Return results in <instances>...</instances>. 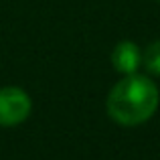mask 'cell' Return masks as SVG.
<instances>
[{
	"instance_id": "1",
	"label": "cell",
	"mask_w": 160,
	"mask_h": 160,
	"mask_svg": "<svg viewBox=\"0 0 160 160\" xmlns=\"http://www.w3.org/2000/svg\"><path fill=\"white\" fill-rule=\"evenodd\" d=\"M160 102L158 87L144 75L130 73L108 95V113L122 126H138L152 118Z\"/></svg>"
},
{
	"instance_id": "2",
	"label": "cell",
	"mask_w": 160,
	"mask_h": 160,
	"mask_svg": "<svg viewBox=\"0 0 160 160\" xmlns=\"http://www.w3.org/2000/svg\"><path fill=\"white\" fill-rule=\"evenodd\" d=\"M31 98L20 87H2L0 89V126H18L31 113Z\"/></svg>"
},
{
	"instance_id": "3",
	"label": "cell",
	"mask_w": 160,
	"mask_h": 160,
	"mask_svg": "<svg viewBox=\"0 0 160 160\" xmlns=\"http://www.w3.org/2000/svg\"><path fill=\"white\" fill-rule=\"evenodd\" d=\"M112 63H113V67L124 75L136 73V69L142 63V53H140V49L136 47V43H132V41H122L120 45H116V49H113V53H112Z\"/></svg>"
},
{
	"instance_id": "4",
	"label": "cell",
	"mask_w": 160,
	"mask_h": 160,
	"mask_svg": "<svg viewBox=\"0 0 160 160\" xmlns=\"http://www.w3.org/2000/svg\"><path fill=\"white\" fill-rule=\"evenodd\" d=\"M144 65L150 73L160 75V41L152 43L148 49L144 51Z\"/></svg>"
}]
</instances>
